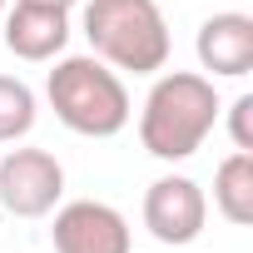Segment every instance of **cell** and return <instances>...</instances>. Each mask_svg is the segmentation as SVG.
I'll return each instance as SVG.
<instances>
[{
    "mask_svg": "<svg viewBox=\"0 0 253 253\" xmlns=\"http://www.w3.org/2000/svg\"><path fill=\"white\" fill-rule=\"evenodd\" d=\"M218 119V94H213V80L194 75V70H174L164 80H154L149 99H144V114H139V144L154 154V159H189L199 154V144L209 139Z\"/></svg>",
    "mask_w": 253,
    "mask_h": 253,
    "instance_id": "1",
    "label": "cell"
},
{
    "mask_svg": "<svg viewBox=\"0 0 253 253\" xmlns=\"http://www.w3.org/2000/svg\"><path fill=\"white\" fill-rule=\"evenodd\" d=\"M45 94L65 129L84 139H109L129 124V89L99 55H70L50 70Z\"/></svg>",
    "mask_w": 253,
    "mask_h": 253,
    "instance_id": "2",
    "label": "cell"
},
{
    "mask_svg": "<svg viewBox=\"0 0 253 253\" xmlns=\"http://www.w3.org/2000/svg\"><path fill=\"white\" fill-rule=\"evenodd\" d=\"M84 40L114 70L154 75L169 65V25L154 0H89L84 5Z\"/></svg>",
    "mask_w": 253,
    "mask_h": 253,
    "instance_id": "3",
    "label": "cell"
},
{
    "mask_svg": "<svg viewBox=\"0 0 253 253\" xmlns=\"http://www.w3.org/2000/svg\"><path fill=\"white\" fill-rule=\"evenodd\" d=\"M65 194V169L50 149H10L0 159V209L15 218H45Z\"/></svg>",
    "mask_w": 253,
    "mask_h": 253,
    "instance_id": "4",
    "label": "cell"
},
{
    "mask_svg": "<svg viewBox=\"0 0 253 253\" xmlns=\"http://www.w3.org/2000/svg\"><path fill=\"white\" fill-rule=\"evenodd\" d=\"M204 218H209V204H204V189L184 174H164L149 184L144 194V228L169 243V248H184L204 233Z\"/></svg>",
    "mask_w": 253,
    "mask_h": 253,
    "instance_id": "5",
    "label": "cell"
},
{
    "mask_svg": "<svg viewBox=\"0 0 253 253\" xmlns=\"http://www.w3.org/2000/svg\"><path fill=\"white\" fill-rule=\"evenodd\" d=\"M55 253H129V223L99 199H75L55 213Z\"/></svg>",
    "mask_w": 253,
    "mask_h": 253,
    "instance_id": "6",
    "label": "cell"
},
{
    "mask_svg": "<svg viewBox=\"0 0 253 253\" xmlns=\"http://www.w3.org/2000/svg\"><path fill=\"white\" fill-rule=\"evenodd\" d=\"M199 65L223 75V80H238L253 70V20L238 15V10H223V15H209L199 25Z\"/></svg>",
    "mask_w": 253,
    "mask_h": 253,
    "instance_id": "7",
    "label": "cell"
},
{
    "mask_svg": "<svg viewBox=\"0 0 253 253\" xmlns=\"http://www.w3.org/2000/svg\"><path fill=\"white\" fill-rule=\"evenodd\" d=\"M70 10L55 5H15L5 15V50L20 60H55L70 40Z\"/></svg>",
    "mask_w": 253,
    "mask_h": 253,
    "instance_id": "8",
    "label": "cell"
},
{
    "mask_svg": "<svg viewBox=\"0 0 253 253\" xmlns=\"http://www.w3.org/2000/svg\"><path fill=\"white\" fill-rule=\"evenodd\" d=\"M213 204H218V213L228 223H238V228L253 223V154L238 149V154H228L218 164V174H213Z\"/></svg>",
    "mask_w": 253,
    "mask_h": 253,
    "instance_id": "9",
    "label": "cell"
},
{
    "mask_svg": "<svg viewBox=\"0 0 253 253\" xmlns=\"http://www.w3.org/2000/svg\"><path fill=\"white\" fill-rule=\"evenodd\" d=\"M35 129V94L25 80L15 75H0V144H10L20 134Z\"/></svg>",
    "mask_w": 253,
    "mask_h": 253,
    "instance_id": "10",
    "label": "cell"
},
{
    "mask_svg": "<svg viewBox=\"0 0 253 253\" xmlns=\"http://www.w3.org/2000/svg\"><path fill=\"white\" fill-rule=\"evenodd\" d=\"M228 134L243 154H253V94H238L228 104Z\"/></svg>",
    "mask_w": 253,
    "mask_h": 253,
    "instance_id": "11",
    "label": "cell"
},
{
    "mask_svg": "<svg viewBox=\"0 0 253 253\" xmlns=\"http://www.w3.org/2000/svg\"><path fill=\"white\" fill-rule=\"evenodd\" d=\"M15 5H55V10H70L75 0H15Z\"/></svg>",
    "mask_w": 253,
    "mask_h": 253,
    "instance_id": "12",
    "label": "cell"
},
{
    "mask_svg": "<svg viewBox=\"0 0 253 253\" xmlns=\"http://www.w3.org/2000/svg\"><path fill=\"white\" fill-rule=\"evenodd\" d=\"M0 15H5V0H0Z\"/></svg>",
    "mask_w": 253,
    "mask_h": 253,
    "instance_id": "13",
    "label": "cell"
}]
</instances>
